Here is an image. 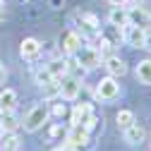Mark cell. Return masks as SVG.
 Here are the masks:
<instances>
[{
    "instance_id": "6da1fadb",
    "label": "cell",
    "mask_w": 151,
    "mask_h": 151,
    "mask_svg": "<svg viewBox=\"0 0 151 151\" xmlns=\"http://www.w3.org/2000/svg\"><path fill=\"white\" fill-rule=\"evenodd\" d=\"M74 60H77L84 70H96L103 58L99 55V50L93 48V46H79V50L74 53Z\"/></svg>"
},
{
    "instance_id": "7a4b0ae2",
    "label": "cell",
    "mask_w": 151,
    "mask_h": 151,
    "mask_svg": "<svg viewBox=\"0 0 151 151\" xmlns=\"http://www.w3.org/2000/svg\"><path fill=\"white\" fill-rule=\"evenodd\" d=\"M48 115H50V113H48V108L46 106H34L29 113H27V118H24V129L27 132H36V129H41L43 127V122L48 120Z\"/></svg>"
},
{
    "instance_id": "3957f363",
    "label": "cell",
    "mask_w": 151,
    "mask_h": 151,
    "mask_svg": "<svg viewBox=\"0 0 151 151\" xmlns=\"http://www.w3.org/2000/svg\"><path fill=\"white\" fill-rule=\"evenodd\" d=\"M120 96V84H118V79L115 77H103L101 82H99V86H96V99H101V101H115Z\"/></svg>"
},
{
    "instance_id": "277c9868",
    "label": "cell",
    "mask_w": 151,
    "mask_h": 151,
    "mask_svg": "<svg viewBox=\"0 0 151 151\" xmlns=\"http://www.w3.org/2000/svg\"><path fill=\"white\" fill-rule=\"evenodd\" d=\"M60 82V99L65 101H74L79 96V91H82V79L79 77H74V74H65Z\"/></svg>"
},
{
    "instance_id": "5b68a950",
    "label": "cell",
    "mask_w": 151,
    "mask_h": 151,
    "mask_svg": "<svg viewBox=\"0 0 151 151\" xmlns=\"http://www.w3.org/2000/svg\"><path fill=\"white\" fill-rule=\"evenodd\" d=\"M127 19H129L132 27H142V29H146V27H151V12H149L146 7L132 5V7L127 10Z\"/></svg>"
},
{
    "instance_id": "8992f818",
    "label": "cell",
    "mask_w": 151,
    "mask_h": 151,
    "mask_svg": "<svg viewBox=\"0 0 151 151\" xmlns=\"http://www.w3.org/2000/svg\"><path fill=\"white\" fill-rule=\"evenodd\" d=\"M122 36H125L127 46H132V48H142V46H144V36H146V29L127 24V27H122Z\"/></svg>"
},
{
    "instance_id": "52a82bcc",
    "label": "cell",
    "mask_w": 151,
    "mask_h": 151,
    "mask_svg": "<svg viewBox=\"0 0 151 151\" xmlns=\"http://www.w3.org/2000/svg\"><path fill=\"white\" fill-rule=\"evenodd\" d=\"M103 67L108 70L110 77H122V74L127 72V65L122 63V58H118V55H108V58H103Z\"/></svg>"
},
{
    "instance_id": "ba28073f",
    "label": "cell",
    "mask_w": 151,
    "mask_h": 151,
    "mask_svg": "<svg viewBox=\"0 0 151 151\" xmlns=\"http://www.w3.org/2000/svg\"><path fill=\"white\" fill-rule=\"evenodd\" d=\"M60 46H63V53H67V55H74V53L79 50V46H82V36H79L77 31H67V34H63Z\"/></svg>"
},
{
    "instance_id": "9c48e42d",
    "label": "cell",
    "mask_w": 151,
    "mask_h": 151,
    "mask_svg": "<svg viewBox=\"0 0 151 151\" xmlns=\"http://www.w3.org/2000/svg\"><path fill=\"white\" fill-rule=\"evenodd\" d=\"M89 142V132L82 127V125H72V129H70V134H67V146L72 149V146H84Z\"/></svg>"
},
{
    "instance_id": "30bf717a",
    "label": "cell",
    "mask_w": 151,
    "mask_h": 151,
    "mask_svg": "<svg viewBox=\"0 0 151 151\" xmlns=\"http://www.w3.org/2000/svg\"><path fill=\"white\" fill-rule=\"evenodd\" d=\"M108 22H110L113 27H118V29L127 27V24H129V19H127V7H125V5H115V7L110 10V14H108Z\"/></svg>"
},
{
    "instance_id": "8fae6325",
    "label": "cell",
    "mask_w": 151,
    "mask_h": 151,
    "mask_svg": "<svg viewBox=\"0 0 151 151\" xmlns=\"http://www.w3.org/2000/svg\"><path fill=\"white\" fill-rule=\"evenodd\" d=\"M122 137H125L127 144H142L144 137H146V132H144V127H139V125L134 122V125H129V127L122 129Z\"/></svg>"
},
{
    "instance_id": "7c38bea8",
    "label": "cell",
    "mask_w": 151,
    "mask_h": 151,
    "mask_svg": "<svg viewBox=\"0 0 151 151\" xmlns=\"http://www.w3.org/2000/svg\"><path fill=\"white\" fill-rule=\"evenodd\" d=\"M91 115H93V110L89 103H77L72 108V125H84Z\"/></svg>"
},
{
    "instance_id": "4fadbf2b",
    "label": "cell",
    "mask_w": 151,
    "mask_h": 151,
    "mask_svg": "<svg viewBox=\"0 0 151 151\" xmlns=\"http://www.w3.org/2000/svg\"><path fill=\"white\" fill-rule=\"evenodd\" d=\"M19 53H22V58L31 60V58H36V55L41 53V43L36 41V39H24L22 46H19Z\"/></svg>"
},
{
    "instance_id": "5bb4252c",
    "label": "cell",
    "mask_w": 151,
    "mask_h": 151,
    "mask_svg": "<svg viewBox=\"0 0 151 151\" xmlns=\"http://www.w3.org/2000/svg\"><path fill=\"white\" fill-rule=\"evenodd\" d=\"M0 125H3L5 132H14L19 127V120H17L14 110H0Z\"/></svg>"
},
{
    "instance_id": "9a60e30c",
    "label": "cell",
    "mask_w": 151,
    "mask_h": 151,
    "mask_svg": "<svg viewBox=\"0 0 151 151\" xmlns=\"http://www.w3.org/2000/svg\"><path fill=\"white\" fill-rule=\"evenodd\" d=\"M17 108V93L12 89H5L0 93V110H14Z\"/></svg>"
},
{
    "instance_id": "2e32d148",
    "label": "cell",
    "mask_w": 151,
    "mask_h": 151,
    "mask_svg": "<svg viewBox=\"0 0 151 151\" xmlns=\"http://www.w3.org/2000/svg\"><path fill=\"white\" fill-rule=\"evenodd\" d=\"M137 79L146 86H151V60H142L137 65Z\"/></svg>"
},
{
    "instance_id": "e0dca14e",
    "label": "cell",
    "mask_w": 151,
    "mask_h": 151,
    "mask_svg": "<svg viewBox=\"0 0 151 151\" xmlns=\"http://www.w3.org/2000/svg\"><path fill=\"white\" fill-rule=\"evenodd\" d=\"M46 67L50 70V74H53L55 79H63L65 74H67V60H50Z\"/></svg>"
},
{
    "instance_id": "ac0fdd59",
    "label": "cell",
    "mask_w": 151,
    "mask_h": 151,
    "mask_svg": "<svg viewBox=\"0 0 151 151\" xmlns=\"http://www.w3.org/2000/svg\"><path fill=\"white\" fill-rule=\"evenodd\" d=\"M115 122H118L120 129H125V127H129V125H134L137 120H134V113H132V110H120L118 115H115Z\"/></svg>"
},
{
    "instance_id": "d6986e66",
    "label": "cell",
    "mask_w": 151,
    "mask_h": 151,
    "mask_svg": "<svg viewBox=\"0 0 151 151\" xmlns=\"http://www.w3.org/2000/svg\"><path fill=\"white\" fill-rule=\"evenodd\" d=\"M50 82H55V77L50 74V70L43 65L39 72H36V84H39V86H46V84H50Z\"/></svg>"
},
{
    "instance_id": "ffe728a7",
    "label": "cell",
    "mask_w": 151,
    "mask_h": 151,
    "mask_svg": "<svg viewBox=\"0 0 151 151\" xmlns=\"http://www.w3.org/2000/svg\"><path fill=\"white\" fill-rule=\"evenodd\" d=\"M93 48L99 50L101 58H108V53H110V41H108V39H101V43H99V46H93Z\"/></svg>"
},
{
    "instance_id": "44dd1931",
    "label": "cell",
    "mask_w": 151,
    "mask_h": 151,
    "mask_svg": "<svg viewBox=\"0 0 151 151\" xmlns=\"http://www.w3.org/2000/svg\"><path fill=\"white\" fill-rule=\"evenodd\" d=\"M82 22H84L91 31H99V19H96L93 14H84V17H82Z\"/></svg>"
},
{
    "instance_id": "7402d4cb",
    "label": "cell",
    "mask_w": 151,
    "mask_h": 151,
    "mask_svg": "<svg viewBox=\"0 0 151 151\" xmlns=\"http://www.w3.org/2000/svg\"><path fill=\"white\" fill-rule=\"evenodd\" d=\"M17 146H19V139H17V134H12V132H10V137L5 139V149H3V151H14Z\"/></svg>"
},
{
    "instance_id": "603a6c76",
    "label": "cell",
    "mask_w": 151,
    "mask_h": 151,
    "mask_svg": "<svg viewBox=\"0 0 151 151\" xmlns=\"http://www.w3.org/2000/svg\"><path fill=\"white\" fill-rule=\"evenodd\" d=\"M65 113H67V108H65V103H55V106H53V115H55V118H63Z\"/></svg>"
},
{
    "instance_id": "cb8c5ba5",
    "label": "cell",
    "mask_w": 151,
    "mask_h": 151,
    "mask_svg": "<svg viewBox=\"0 0 151 151\" xmlns=\"http://www.w3.org/2000/svg\"><path fill=\"white\" fill-rule=\"evenodd\" d=\"M5 79H7V67L0 63V84H5Z\"/></svg>"
},
{
    "instance_id": "d4e9b609",
    "label": "cell",
    "mask_w": 151,
    "mask_h": 151,
    "mask_svg": "<svg viewBox=\"0 0 151 151\" xmlns=\"http://www.w3.org/2000/svg\"><path fill=\"white\" fill-rule=\"evenodd\" d=\"M142 48L151 50V31H146V36H144V46H142Z\"/></svg>"
},
{
    "instance_id": "484cf974",
    "label": "cell",
    "mask_w": 151,
    "mask_h": 151,
    "mask_svg": "<svg viewBox=\"0 0 151 151\" xmlns=\"http://www.w3.org/2000/svg\"><path fill=\"white\" fill-rule=\"evenodd\" d=\"M110 5H127V0H108Z\"/></svg>"
},
{
    "instance_id": "4316f807",
    "label": "cell",
    "mask_w": 151,
    "mask_h": 151,
    "mask_svg": "<svg viewBox=\"0 0 151 151\" xmlns=\"http://www.w3.org/2000/svg\"><path fill=\"white\" fill-rule=\"evenodd\" d=\"M5 19V7H3V3H0V22Z\"/></svg>"
},
{
    "instance_id": "83f0119b",
    "label": "cell",
    "mask_w": 151,
    "mask_h": 151,
    "mask_svg": "<svg viewBox=\"0 0 151 151\" xmlns=\"http://www.w3.org/2000/svg\"><path fill=\"white\" fill-rule=\"evenodd\" d=\"M5 137V129H3V125H0V139H3Z\"/></svg>"
},
{
    "instance_id": "f1b7e54d",
    "label": "cell",
    "mask_w": 151,
    "mask_h": 151,
    "mask_svg": "<svg viewBox=\"0 0 151 151\" xmlns=\"http://www.w3.org/2000/svg\"><path fill=\"white\" fill-rule=\"evenodd\" d=\"M0 3H3V0H0Z\"/></svg>"
},
{
    "instance_id": "f546056e",
    "label": "cell",
    "mask_w": 151,
    "mask_h": 151,
    "mask_svg": "<svg viewBox=\"0 0 151 151\" xmlns=\"http://www.w3.org/2000/svg\"><path fill=\"white\" fill-rule=\"evenodd\" d=\"M14 151H17V149H14Z\"/></svg>"
}]
</instances>
